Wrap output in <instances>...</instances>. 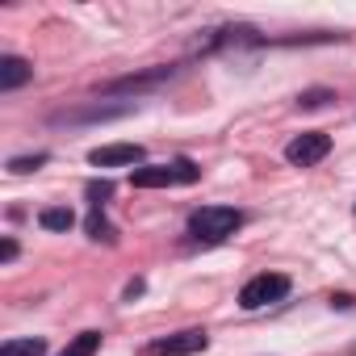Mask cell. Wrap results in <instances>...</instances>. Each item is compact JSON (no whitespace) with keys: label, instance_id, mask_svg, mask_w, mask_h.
<instances>
[{"label":"cell","instance_id":"obj_19","mask_svg":"<svg viewBox=\"0 0 356 356\" xmlns=\"http://www.w3.org/2000/svg\"><path fill=\"white\" fill-rule=\"evenodd\" d=\"M138 293H143V281H130V285H126V302H134Z\"/></svg>","mask_w":356,"mask_h":356},{"label":"cell","instance_id":"obj_9","mask_svg":"<svg viewBox=\"0 0 356 356\" xmlns=\"http://www.w3.org/2000/svg\"><path fill=\"white\" fill-rule=\"evenodd\" d=\"M159 80H172V67H155V72H143V76H126V80H113V84H105L101 92H138V88H151V84H159Z\"/></svg>","mask_w":356,"mask_h":356},{"label":"cell","instance_id":"obj_16","mask_svg":"<svg viewBox=\"0 0 356 356\" xmlns=\"http://www.w3.org/2000/svg\"><path fill=\"white\" fill-rule=\"evenodd\" d=\"M109 193H113V185H109V181H92V185H88V197H92V206H97V210H101V202H105Z\"/></svg>","mask_w":356,"mask_h":356},{"label":"cell","instance_id":"obj_4","mask_svg":"<svg viewBox=\"0 0 356 356\" xmlns=\"http://www.w3.org/2000/svg\"><path fill=\"white\" fill-rule=\"evenodd\" d=\"M206 343H210L206 331H181V335L151 343V356H193V352H206Z\"/></svg>","mask_w":356,"mask_h":356},{"label":"cell","instance_id":"obj_14","mask_svg":"<svg viewBox=\"0 0 356 356\" xmlns=\"http://www.w3.org/2000/svg\"><path fill=\"white\" fill-rule=\"evenodd\" d=\"M42 163H47V155H22V159H9V172L26 176V172H34V168H42Z\"/></svg>","mask_w":356,"mask_h":356},{"label":"cell","instance_id":"obj_6","mask_svg":"<svg viewBox=\"0 0 356 356\" xmlns=\"http://www.w3.org/2000/svg\"><path fill=\"white\" fill-rule=\"evenodd\" d=\"M134 105H88V109H67V113H55V122H67V126H76V122H109V118H122V113H130Z\"/></svg>","mask_w":356,"mask_h":356},{"label":"cell","instance_id":"obj_12","mask_svg":"<svg viewBox=\"0 0 356 356\" xmlns=\"http://www.w3.org/2000/svg\"><path fill=\"white\" fill-rule=\"evenodd\" d=\"M172 176H176V185H193L197 176H202V168H197L193 159H176V163H172Z\"/></svg>","mask_w":356,"mask_h":356},{"label":"cell","instance_id":"obj_7","mask_svg":"<svg viewBox=\"0 0 356 356\" xmlns=\"http://www.w3.org/2000/svg\"><path fill=\"white\" fill-rule=\"evenodd\" d=\"M130 185H134V189H163V185H176L172 163H147V168H134V172H130Z\"/></svg>","mask_w":356,"mask_h":356},{"label":"cell","instance_id":"obj_2","mask_svg":"<svg viewBox=\"0 0 356 356\" xmlns=\"http://www.w3.org/2000/svg\"><path fill=\"white\" fill-rule=\"evenodd\" d=\"M289 293V277H281V273H260V277H252L243 289H239V306L243 310H260V306H268V302H281Z\"/></svg>","mask_w":356,"mask_h":356},{"label":"cell","instance_id":"obj_17","mask_svg":"<svg viewBox=\"0 0 356 356\" xmlns=\"http://www.w3.org/2000/svg\"><path fill=\"white\" fill-rule=\"evenodd\" d=\"M13 256H17V243H13V239H5V243H0V260H5V264H9Z\"/></svg>","mask_w":356,"mask_h":356},{"label":"cell","instance_id":"obj_5","mask_svg":"<svg viewBox=\"0 0 356 356\" xmlns=\"http://www.w3.org/2000/svg\"><path fill=\"white\" fill-rule=\"evenodd\" d=\"M88 163L97 168H118V163H143V147L138 143H109V147H97L88 155Z\"/></svg>","mask_w":356,"mask_h":356},{"label":"cell","instance_id":"obj_10","mask_svg":"<svg viewBox=\"0 0 356 356\" xmlns=\"http://www.w3.org/2000/svg\"><path fill=\"white\" fill-rule=\"evenodd\" d=\"M38 222H42L47 231H67V227L76 222V214H72L67 206H51V210H42V214H38Z\"/></svg>","mask_w":356,"mask_h":356},{"label":"cell","instance_id":"obj_15","mask_svg":"<svg viewBox=\"0 0 356 356\" xmlns=\"http://www.w3.org/2000/svg\"><path fill=\"white\" fill-rule=\"evenodd\" d=\"M327 101H331V92H327V88H314V92H302V97H298V105H302V109H318V105H327Z\"/></svg>","mask_w":356,"mask_h":356},{"label":"cell","instance_id":"obj_20","mask_svg":"<svg viewBox=\"0 0 356 356\" xmlns=\"http://www.w3.org/2000/svg\"><path fill=\"white\" fill-rule=\"evenodd\" d=\"M63 356H76V352H72V348H67V352H63Z\"/></svg>","mask_w":356,"mask_h":356},{"label":"cell","instance_id":"obj_1","mask_svg":"<svg viewBox=\"0 0 356 356\" xmlns=\"http://www.w3.org/2000/svg\"><path fill=\"white\" fill-rule=\"evenodd\" d=\"M243 222L239 210H227V206H202L193 218H189V235L202 239V243H222L227 235H235Z\"/></svg>","mask_w":356,"mask_h":356},{"label":"cell","instance_id":"obj_3","mask_svg":"<svg viewBox=\"0 0 356 356\" xmlns=\"http://www.w3.org/2000/svg\"><path fill=\"white\" fill-rule=\"evenodd\" d=\"M327 151H331V138L318 134V130H310V134H298V138L285 147V159H289L293 168H310V163L327 159Z\"/></svg>","mask_w":356,"mask_h":356},{"label":"cell","instance_id":"obj_11","mask_svg":"<svg viewBox=\"0 0 356 356\" xmlns=\"http://www.w3.org/2000/svg\"><path fill=\"white\" fill-rule=\"evenodd\" d=\"M42 352H47L42 339H9L0 348V356H42Z\"/></svg>","mask_w":356,"mask_h":356},{"label":"cell","instance_id":"obj_18","mask_svg":"<svg viewBox=\"0 0 356 356\" xmlns=\"http://www.w3.org/2000/svg\"><path fill=\"white\" fill-rule=\"evenodd\" d=\"M352 302H356V298H352V293H335V298H331V306H339V310H348V306H352Z\"/></svg>","mask_w":356,"mask_h":356},{"label":"cell","instance_id":"obj_13","mask_svg":"<svg viewBox=\"0 0 356 356\" xmlns=\"http://www.w3.org/2000/svg\"><path fill=\"white\" fill-rule=\"evenodd\" d=\"M84 231H88V239H105V243H113V227L101 218V210H97V214L84 222Z\"/></svg>","mask_w":356,"mask_h":356},{"label":"cell","instance_id":"obj_8","mask_svg":"<svg viewBox=\"0 0 356 356\" xmlns=\"http://www.w3.org/2000/svg\"><path fill=\"white\" fill-rule=\"evenodd\" d=\"M30 76H34V67H30L26 59H17V55H9V59H0V88H5V92L22 88V84H26Z\"/></svg>","mask_w":356,"mask_h":356}]
</instances>
